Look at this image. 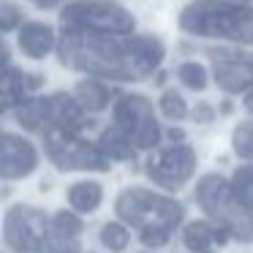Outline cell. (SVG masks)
<instances>
[{"mask_svg": "<svg viewBox=\"0 0 253 253\" xmlns=\"http://www.w3.org/2000/svg\"><path fill=\"white\" fill-rule=\"evenodd\" d=\"M60 63L115 82H139L150 77L164 60V44L153 36L128 39L126 33H90L66 30L60 41Z\"/></svg>", "mask_w": 253, "mask_h": 253, "instance_id": "cell-1", "label": "cell"}, {"mask_svg": "<svg viewBox=\"0 0 253 253\" xmlns=\"http://www.w3.org/2000/svg\"><path fill=\"white\" fill-rule=\"evenodd\" d=\"M117 215L139 231L147 248H164L171 231L182 220V207L169 196L153 193L147 188H128L117 196Z\"/></svg>", "mask_w": 253, "mask_h": 253, "instance_id": "cell-2", "label": "cell"}, {"mask_svg": "<svg viewBox=\"0 0 253 253\" xmlns=\"http://www.w3.org/2000/svg\"><path fill=\"white\" fill-rule=\"evenodd\" d=\"M177 22L191 36L253 44V6H245V0H193Z\"/></svg>", "mask_w": 253, "mask_h": 253, "instance_id": "cell-3", "label": "cell"}, {"mask_svg": "<svg viewBox=\"0 0 253 253\" xmlns=\"http://www.w3.org/2000/svg\"><path fill=\"white\" fill-rule=\"evenodd\" d=\"M196 202L210 215V220L229 229L231 237L242 242L253 240V210L237 199L231 182H226L220 174H207L199 180Z\"/></svg>", "mask_w": 253, "mask_h": 253, "instance_id": "cell-4", "label": "cell"}, {"mask_svg": "<svg viewBox=\"0 0 253 253\" xmlns=\"http://www.w3.org/2000/svg\"><path fill=\"white\" fill-rule=\"evenodd\" d=\"M63 30L90 33H131L136 19L131 11L112 0H74L60 11Z\"/></svg>", "mask_w": 253, "mask_h": 253, "instance_id": "cell-5", "label": "cell"}, {"mask_svg": "<svg viewBox=\"0 0 253 253\" xmlns=\"http://www.w3.org/2000/svg\"><path fill=\"white\" fill-rule=\"evenodd\" d=\"M44 150L60 171H106L109 155L87 139H79L77 131H46Z\"/></svg>", "mask_w": 253, "mask_h": 253, "instance_id": "cell-6", "label": "cell"}, {"mask_svg": "<svg viewBox=\"0 0 253 253\" xmlns=\"http://www.w3.org/2000/svg\"><path fill=\"white\" fill-rule=\"evenodd\" d=\"M49 218L28 204L11 207L3 220V240L14 253H49Z\"/></svg>", "mask_w": 253, "mask_h": 253, "instance_id": "cell-7", "label": "cell"}, {"mask_svg": "<svg viewBox=\"0 0 253 253\" xmlns=\"http://www.w3.org/2000/svg\"><path fill=\"white\" fill-rule=\"evenodd\" d=\"M115 126L136 144V150H153L161 139V126L153 104L142 95H123L115 104Z\"/></svg>", "mask_w": 253, "mask_h": 253, "instance_id": "cell-8", "label": "cell"}, {"mask_svg": "<svg viewBox=\"0 0 253 253\" xmlns=\"http://www.w3.org/2000/svg\"><path fill=\"white\" fill-rule=\"evenodd\" d=\"M193 169H196V153L188 144H174V147L158 150L150 155L147 161V174L155 185L166 188V191H177L191 180Z\"/></svg>", "mask_w": 253, "mask_h": 253, "instance_id": "cell-9", "label": "cell"}, {"mask_svg": "<svg viewBox=\"0 0 253 253\" xmlns=\"http://www.w3.org/2000/svg\"><path fill=\"white\" fill-rule=\"evenodd\" d=\"M39 166V153L36 147L22 136L14 133H3V158H0V174L6 180H17V177H28L30 171Z\"/></svg>", "mask_w": 253, "mask_h": 253, "instance_id": "cell-10", "label": "cell"}, {"mask_svg": "<svg viewBox=\"0 0 253 253\" xmlns=\"http://www.w3.org/2000/svg\"><path fill=\"white\" fill-rule=\"evenodd\" d=\"M215 82L226 93H245L253 87V63L234 55H215Z\"/></svg>", "mask_w": 253, "mask_h": 253, "instance_id": "cell-11", "label": "cell"}, {"mask_svg": "<svg viewBox=\"0 0 253 253\" xmlns=\"http://www.w3.org/2000/svg\"><path fill=\"white\" fill-rule=\"evenodd\" d=\"M19 49L30 60H41L55 49V33L44 22H28L19 30Z\"/></svg>", "mask_w": 253, "mask_h": 253, "instance_id": "cell-12", "label": "cell"}, {"mask_svg": "<svg viewBox=\"0 0 253 253\" xmlns=\"http://www.w3.org/2000/svg\"><path fill=\"white\" fill-rule=\"evenodd\" d=\"M226 237H231L229 229L212 223V220H193V223H188L185 231H182V242L196 253H207L215 242H218V245L226 242Z\"/></svg>", "mask_w": 253, "mask_h": 253, "instance_id": "cell-13", "label": "cell"}, {"mask_svg": "<svg viewBox=\"0 0 253 253\" xmlns=\"http://www.w3.org/2000/svg\"><path fill=\"white\" fill-rule=\"evenodd\" d=\"M17 120L25 131H49V123H52V115H49V98H30V101H22L17 106Z\"/></svg>", "mask_w": 253, "mask_h": 253, "instance_id": "cell-14", "label": "cell"}, {"mask_svg": "<svg viewBox=\"0 0 253 253\" xmlns=\"http://www.w3.org/2000/svg\"><path fill=\"white\" fill-rule=\"evenodd\" d=\"M41 84L39 77H25L22 71H14V68H6V77H3V104L11 109L14 104H22L25 93L36 90Z\"/></svg>", "mask_w": 253, "mask_h": 253, "instance_id": "cell-15", "label": "cell"}, {"mask_svg": "<svg viewBox=\"0 0 253 253\" xmlns=\"http://www.w3.org/2000/svg\"><path fill=\"white\" fill-rule=\"evenodd\" d=\"M101 199H104V191H101V185L93 180L77 182V185L68 188V204H71L77 212H95Z\"/></svg>", "mask_w": 253, "mask_h": 253, "instance_id": "cell-16", "label": "cell"}, {"mask_svg": "<svg viewBox=\"0 0 253 253\" xmlns=\"http://www.w3.org/2000/svg\"><path fill=\"white\" fill-rule=\"evenodd\" d=\"M98 144H101V150L115 161H128V158H133V153H136V144H133L115 123H112V128H104Z\"/></svg>", "mask_w": 253, "mask_h": 253, "instance_id": "cell-17", "label": "cell"}, {"mask_svg": "<svg viewBox=\"0 0 253 253\" xmlns=\"http://www.w3.org/2000/svg\"><path fill=\"white\" fill-rule=\"evenodd\" d=\"M77 98L87 112H101L106 104H109V90H106L101 82H95V79H87V82L77 84Z\"/></svg>", "mask_w": 253, "mask_h": 253, "instance_id": "cell-18", "label": "cell"}, {"mask_svg": "<svg viewBox=\"0 0 253 253\" xmlns=\"http://www.w3.org/2000/svg\"><path fill=\"white\" fill-rule=\"evenodd\" d=\"M231 188H234L237 199H240L245 207L253 210V164L240 166L234 171V180H231Z\"/></svg>", "mask_w": 253, "mask_h": 253, "instance_id": "cell-19", "label": "cell"}, {"mask_svg": "<svg viewBox=\"0 0 253 253\" xmlns=\"http://www.w3.org/2000/svg\"><path fill=\"white\" fill-rule=\"evenodd\" d=\"M177 79L185 84L188 90H204L207 87V71L199 63H180L177 66Z\"/></svg>", "mask_w": 253, "mask_h": 253, "instance_id": "cell-20", "label": "cell"}, {"mask_svg": "<svg viewBox=\"0 0 253 253\" xmlns=\"http://www.w3.org/2000/svg\"><path fill=\"white\" fill-rule=\"evenodd\" d=\"M234 153L245 161H253V120H245L234 128Z\"/></svg>", "mask_w": 253, "mask_h": 253, "instance_id": "cell-21", "label": "cell"}, {"mask_svg": "<svg viewBox=\"0 0 253 253\" xmlns=\"http://www.w3.org/2000/svg\"><path fill=\"white\" fill-rule=\"evenodd\" d=\"M128 240H131V234H128V229L123 223H106L104 229H101V242H104L109 251H123V248L128 245Z\"/></svg>", "mask_w": 253, "mask_h": 253, "instance_id": "cell-22", "label": "cell"}, {"mask_svg": "<svg viewBox=\"0 0 253 253\" xmlns=\"http://www.w3.org/2000/svg\"><path fill=\"white\" fill-rule=\"evenodd\" d=\"M161 112H164L166 117H171V120H185L188 117L185 101H182V95L174 93V90H166V93L161 95Z\"/></svg>", "mask_w": 253, "mask_h": 253, "instance_id": "cell-23", "label": "cell"}, {"mask_svg": "<svg viewBox=\"0 0 253 253\" xmlns=\"http://www.w3.org/2000/svg\"><path fill=\"white\" fill-rule=\"evenodd\" d=\"M52 229L63 231V234H71V237H79L82 234V220L74 212H57L55 220H52Z\"/></svg>", "mask_w": 253, "mask_h": 253, "instance_id": "cell-24", "label": "cell"}, {"mask_svg": "<svg viewBox=\"0 0 253 253\" xmlns=\"http://www.w3.org/2000/svg\"><path fill=\"white\" fill-rule=\"evenodd\" d=\"M0 14H3V22H0V25H3V30H14V28H17V22H22L19 11L11 6V3H8V0L0 6Z\"/></svg>", "mask_w": 253, "mask_h": 253, "instance_id": "cell-25", "label": "cell"}, {"mask_svg": "<svg viewBox=\"0 0 253 253\" xmlns=\"http://www.w3.org/2000/svg\"><path fill=\"white\" fill-rule=\"evenodd\" d=\"M196 112H199V115H193V117H196V120H202V123H207L210 117H212V109H210L207 104H202V106H199Z\"/></svg>", "mask_w": 253, "mask_h": 253, "instance_id": "cell-26", "label": "cell"}, {"mask_svg": "<svg viewBox=\"0 0 253 253\" xmlns=\"http://www.w3.org/2000/svg\"><path fill=\"white\" fill-rule=\"evenodd\" d=\"M33 3H36L39 8H52V6L57 3V0H33Z\"/></svg>", "mask_w": 253, "mask_h": 253, "instance_id": "cell-27", "label": "cell"}, {"mask_svg": "<svg viewBox=\"0 0 253 253\" xmlns=\"http://www.w3.org/2000/svg\"><path fill=\"white\" fill-rule=\"evenodd\" d=\"M245 106H248V109L253 112V87L248 90V95H245Z\"/></svg>", "mask_w": 253, "mask_h": 253, "instance_id": "cell-28", "label": "cell"}, {"mask_svg": "<svg viewBox=\"0 0 253 253\" xmlns=\"http://www.w3.org/2000/svg\"><path fill=\"white\" fill-rule=\"evenodd\" d=\"M245 3H248V0H245Z\"/></svg>", "mask_w": 253, "mask_h": 253, "instance_id": "cell-29", "label": "cell"}]
</instances>
